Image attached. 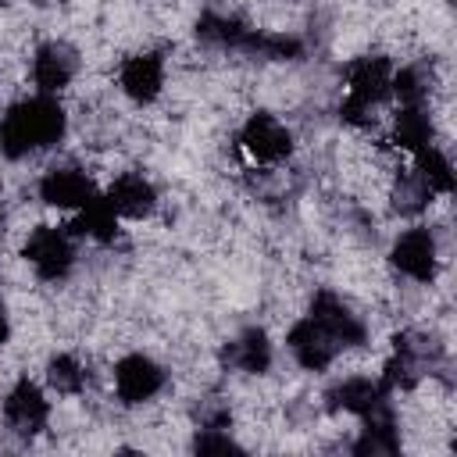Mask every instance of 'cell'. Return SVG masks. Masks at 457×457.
<instances>
[{
	"label": "cell",
	"mask_w": 457,
	"mask_h": 457,
	"mask_svg": "<svg viewBox=\"0 0 457 457\" xmlns=\"http://www.w3.org/2000/svg\"><path fill=\"white\" fill-rule=\"evenodd\" d=\"M32 4H39V7H46V4H54V0H32Z\"/></svg>",
	"instance_id": "484cf974"
},
{
	"label": "cell",
	"mask_w": 457,
	"mask_h": 457,
	"mask_svg": "<svg viewBox=\"0 0 457 457\" xmlns=\"http://www.w3.org/2000/svg\"><path fill=\"white\" fill-rule=\"evenodd\" d=\"M386 396H389V393L382 389V382H371V378H346V382H339V386L328 389V407L364 418V414H371L375 407H382Z\"/></svg>",
	"instance_id": "9a60e30c"
},
{
	"label": "cell",
	"mask_w": 457,
	"mask_h": 457,
	"mask_svg": "<svg viewBox=\"0 0 457 457\" xmlns=\"http://www.w3.org/2000/svg\"><path fill=\"white\" fill-rule=\"evenodd\" d=\"M7 336H11V325H7V311H4V303H0V346L7 343Z\"/></svg>",
	"instance_id": "d4e9b609"
},
{
	"label": "cell",
	"mask_w": 457,
	"mask_h": 457,
	"mask_svg": "<svg viewBox=\"0 0 457 457\" xmlns=\"http://www.w3.org/2000/svg\"><path fill=\"white\" fill-rule=\"evenodd\" d=\"M414 171H418V179L432 193H450L453 189V168H450V161L432 143L421 146V150H414Z\"/></svg>",
	"instance_id": "ffe728a7"
},
{
	"label": "cell",
	"mask_w": 457,
	"mask_h": 457,
	"mask_svg": "<svg viewBox=\"0 0 457 457\" xmlns=\"http://www.w3.org/2000/svg\"><path fill=\"white\" fill-rule=\"evenodd\" d=\"M164 386V371L146 353H125L114 364V393L121 403H143Z\"/></svg>",
	"instance_id": "8992f818"
},
{
	"label": "cell",
	"mask_w": 457,
	"mask_h": 457,
	"mask_svg": "<svg viewBox=\"0 0 457 457\" xmlns=\"http://www.w3.org/2000/svg\"><path fill=\"white\" fill-rule=\"evenodd\" d=\"M46 382H50V389H57L61 396H75V393H82V386H86V371H82L79 357L57 353V357H50V364H46Z\"/></svg>",
	"instance_id": "44dd1931"
},
{
	"label": "cell",
	"mask_w": 457,
	"mask_h": 457,
	"mask_svg": "<svg viewBox=\"0 0 457 457\" xmlns=\"http://www.w3.org/2000/svg\"><path fill=\"white\" fill-rule=\"evenodd\" d=\"M64 129H68L64 107L50 93H36L29 100L11 104L7 114L0 118V150L4 157L18 161V157L54 146L64 136Z\"/></svg>",
	"instance_id": "6da1fadb"
},
{
	"label": "cell",
	"mask_w": 457,
	"mask_h": 457,
	"mask_svg": "<svg viewBox=\"0 0 457 457\" xmlns=\"http://www.w3.org/2000/svg\"><path fill=\"white\" fill-rule=\"evenodd\" d=\"M25 261L36 268L39 278L57 282V278H64V275L71 271V264H75V246H71V239H68L64 228H57V225H39V228H32V236L25 239Z\"/></svg>",
	"instance_id": "3957f363"
},
{
	"label": "cell",
	"mask_w": 457,
	"mask_h": 457,
	"mask_svg": "<svg viewBox=\"0 0 457 457\" xmlns=\"http://www.w3.org/2000/svg\"><path fill=\"white\" fill-rule=\"evenodd\" d=\"M239 139H243L246 154L253 161H264V164H275V161H282V157L293 154V132L275 114H268V111L250 114L246 125H243V132H239Z\"/></svg>",
	"instance_id": "5b68a950"
},
{
	"label": "cell",
	"mask_w": 457,
	"mask_h": 457,
	"mask_svg": "<svg viewBox=\"0 0 457 457\" xmlns=\"http://www.w3.org/2000/svg\"><path fill=\"white\" fill-rule=\"evenodd\" d=\"M4 421H7V428H11L14 436L32 439V436H39V432L46 428V421H50V400L43 396V389H39L36 382L18 378V382L11 386V393L4 396Z\"/></svg>",
	"instance_id": "277c9868"
},
{
	"label": "cell",
	"mask_w": 457,
	"mask_h": 457,
	"mask_svg": "<svg viewBox=\"0 0 457 457\" xmlns=\"http://www.w3.org/2000/svg\"><path fill=\"white\" fill-rule=\"evenodd\" d=\"M428 200H432V189L418 179V171H411V175L400 179V186H396V211L414 214V211H421Z\"/></svg>",
	"instance_id": "603a6c76"
},
{
	"label": "cell",
	"mask_w": 457,
	"mask_h": 457,
	"mask_svg": "<svg viewBox=\"0 0 457 457\" xmlns=\"http://www.w3.org/2000/svg\"><path fill=\"white\" fill-rule=\"evenodd\" d=\"M357 453H396L400 450V439H396V421H393V411L389 403L375 407L371 414H364V432L353 446Z\"/></svg>",
	"instance_id": "e0dca14e"
},
{
	"label": "cell",
	"mask_w": 457,
	"mask_h": 457,
	"mask_svg": "<svg viewBox=\"0 0 457 457\" xmlns=\"http://www.w3.org/2000/svg\"><path fill=\"white\" fill-rule=\"evenodd\" d=\"M389 82H393V64L386 57H357L346 82L343 118L353 125H364L368 111L389 96Z\"/></svg>",
	"instance_id": "7a4b0ae2"
},
{
	"label": "cell",
	"mask_w": 457,
	"mask_h": 457,
	"mask_svg": "<svg viewBox=\"0 0 457 457\" xmlns=\"http://www.w3.org/2000/svg\"><path fill=\"white\" fill-rule=\"evenodd\" d=\"M104 196H107V204L114 207L118 218H146V214H154V207H157V189H154L143 175H136V171L118 175V179L107 186Z\"/></svg>",
	"instance_id": "4fadbf2b"
},
{
	"label": "cell",
	"mask_w": 457,
	"mask_h": 457,
	"mask_svg": "<svg viewBox=\"0 0 457 457\" xmlns=\"http://www.w3.org/2000/svg\"><path fill=\"white\" fill-rule=\"evenodd\" d=\"M307 318H314L339 346H361V343L368 339L364 321H361L336 293H318V296L311 300V314H307Z\"/></svg>",
	"instance_id": "ba28073f"
},
{
	"label": "cell",
	"mask_w": 457,
	"mask_h": 457,
	"mask_svg": "<svg viewBox=\"0 0 457 457\" xmlns=\"http://www.w3.org/2000/svg\"><path fill=\"white\" fill-rule=\"evenodd\" d=\"M389 93H396L400 107H421L428 100V79L421 68H400V71H393Z\"/></svg>",
	"instance_id": "7402d4cb"
},
{
	"label": "cell",
	"mask_w": 457,
	"mask_h": 457,
	"mask_svg": "<svg viewBox=\"0 0 457 457\" xmlns=\"http://www.w3.org/2000/svg\"><path fill=\"white\" fill-rule=\"evenodd\" d=\"M118 82H121L125 96H132L136 104L157 100V93L164 86V61H161V54H132L121 64Z\"/></svg>",
	"instance_id": "7c38bea8"
},
{
	"label": "cell",
	"mask_w": 457,
	"mask_h": 457,
	"mask_svg": "<svg viewBox=\"0 0 457 457\" xmlns=\"http://www.w3.org/2000/svg\"><path fill=\"white\" fill-rule=\"evenodd\" d=\"M286 343H289L293 357H296L307 371H321V368H328V364H332V357L339 353V343H336V339H332V336H328L314 318L296 321V325L289 328Z\"/></svg>",
	"instance_id": "30bf717a"
},
{
	"label": "cell",
	"mask_w": 457,
	"mask_h": 457,
	"mask_svg": "<svg viewBox=\"0 0 457 457\" xmlns=\"http://www.w3.org/2000/svg\"><path fill=\"white\" fill-rule=\"evenodd\" d=\"M221 361L243 375H264L271 368V343L264 336V328H243L225 350Z\"/></svg>",
	"instance_id": "5bb4252c"
},
{
	"label": "cell",
	"mask_w": 457,
	"mask_h": 457,
	"mask_svg": "<svg viewBox=\"0 0 457 457\" xmlns=\"http://www.w3.org/2000/svg\"><path fill=\"white\" fill-rule=\"evenodd\" d=\"M196 39L204 43H214V46H232V50H250V39H253V29L239 18H228V14H200L196 21Z\"/></svg>",
	"instance_id": "2e32d148"
},
{
	"label": "cell",
	"mask_w": 457,
	"mask_h": 457,
	"mask_svg": "<svg viewBox=\"0 0 457 457\" xmlns=\"http://www.w3.org/2000/svg\"><path fill=\"white\" fill-rule=\"evenodd\" d=\"M79 236H89V239H96V243H111L114 236H118V214H114V207L107 204V196H89L82 207H79V218H75V225H71Z\"/></svg>",
	"instance_id": "ac0fdd59"
},
{
	"label": "cell",
	"mask_w": 457,
	"mask_h": 457,
	"mask_svg": "<svg viewBox=\"0 0 457 457\" xmlns=\"http://www.w3.org/2000/svg\"><path fill=\"white\" fill-rule=\"evenodd\" d=\"M389 261L396 271H403L414 282H428L436 275V239L428 228H407L396 236Z\"/></svg>",
	"instance_id": "52a82bcc"
},
{
	"label": "cell",
	"mask_w": 457,
	"mask_h": 457,
	"mask_svg": "<svg viewBox=\"0 0 457 457\" xmlns=\"http://www.w3.org/2000/svg\"><path fill=\"white\" fill-rule=\"evenodd\" d=\"M93 182L82 168H71V164H61V168H50L43 179H39V196L43 204L57 207V211H79L89 196H93Z\"/></svg>",
	"instance_id": "9c48e42d"
},
{
	"label": "cell",
	"mask_w": 457,
	"mask_h": 457,
	"mask_svg": "<svg viewBox=\"0 0 457 457\" xmlns=\"http://www.w3.org/2000/svg\"><path fill=\"white\" fill-rule=\"evenodd\" d=\"M393 139L400 150H421L432 143V121L421 107H400L396 121H393Z\"/></svg>",
	"instance_id": "d6986e66"
},
{
	"label": "cell",
	"mask_w": 457,
	"mask_h": 457,
	"mask_svg": "<svg viewBox=\"0 0 457 457\" xmlns=\"http://www.w3.org/2000/svg\"><path fill=\"white\" fill-rule=\"evenodd\" d=\"M196 453H239V446L232 443V436L225 428H200L193 439Z\"/></svg>",
	"instance_id": "cb8c5ba5"
},
{
	"label": "cell",
	"mask_w": 457,
	"mask_h": 457,
	"mask_svg": "<svg viewBox=\"0 0 457 457\" xmlns=\"http://www.w3.org/2000/svg\"><path fill=\"white\" fill-rule=\"evenodd\" d=\"M79 71V57L68 43L54 39V43H43L32 57V79L39 86V93H57L64 89Z\"/></svg>",
	"instance_id": "8fae6325"
}]
</instances>
